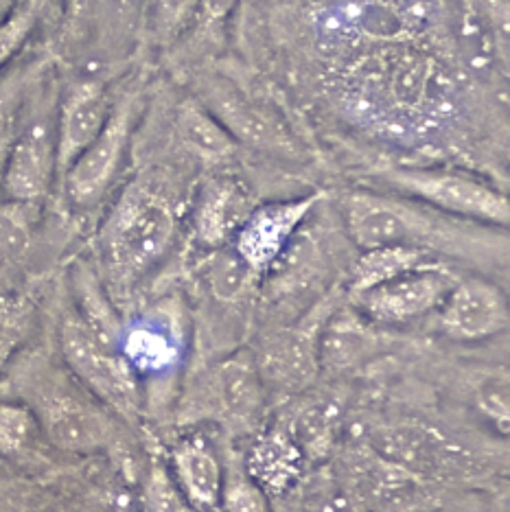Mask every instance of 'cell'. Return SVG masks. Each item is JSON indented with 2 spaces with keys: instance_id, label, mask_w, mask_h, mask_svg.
<instances>
[{
  "instance_id": "6da1fadb",
  "label": "cell",
  "mask_w": 510,
  "mask_h": 512,
  "mask_svg": "<svg viewBox=\"0 0 510 512\" xmlns=\"http://www.w3.org/2000/svg\"><path fill=\"white\" fill-rule=\"evenodd\" d=\"M180 211L169 186L141 173L114 197L97 230L101 281L125 294L167 259L178 241Z\"/></svg>"
},
{
  "instance_id": "7a4b0ae2",
  "label": "cell",
  "mask_w": 510,
  "mask_h": 512,
  "mask_svg": "<svg viewBox=\"0 0 510 512\" xmlns=\"http://www.w3.org/2000/svg\"><path fill=\"white\" fill-rule=\"evenodd\" d=\"M346 235L359 250L408 246L430 254H462L473 250L475 228L469 221L447 217L397 193L353 191L342 202Z\"/></svg>"
},
{
  "instance_id": "3957f363",
  "label": "cell",
  "mask_w": 510,
  "mask_h": 512,
  "mask_svg": "<svg viewBox=\"0 0 510 512\" xmlns=\"http://www.w3.org/2000/svg\"><path fill=\"white\" fill-rule=\"evenodd\" d=\"M22 399L36 412L51 447L75 456L110 451L119 442V418L64 370L33 364Z\"/></svg>"
},
{
  "instance_id": "277c9868",
  "label": "cell",
  "mask_w": 510,
  "mask_h": 512,
  "mask_svg": "<svg viewBox=\"0 0 510 512\" xmlns=\"http://www.w3.org/2000/svg\"><path fill=\"white\" fill-rule=\"evenodd\" d=\"M60 90L53 71L46 73L22 106L14 145H11L0 193L5 200L42 206L57 186L55 110Z\"/></svg>"
},
{
  "instance_id": "5b68a950",
  "label": "cell",
  "mask_w": 510,
  "mask_h": 512,
  "mask_svg": "<svg viewBox=\"0 0 510 512\" xmlns=\"http://www.w3.org/2000/svg\"><path fill=\"white\" fill-rule=\"evenodd\" d=\"M64 368L92 399L119 421L136 423L143 416L145 390L117 348L92 333L73 309L64 313L57 331Z\"/></svg>"
},
{
  "instance_id": "8992f818",
  "label": "cell",
  "mask_w": 510,
  "mask_h": 512,
  "mask_svg": "<svg viewBox=\"0 0 510 512\" xmlns=\"http://www.w3.org/2000/svg\"><path fill=\"white\" fill-rule=\"evenodd\" d=\"M392 193L484 228H506L510 204L495 184L469 171L432 167H392L379 173Z\"/></svg>"
},
{
  "instance_id": "52a82bcc",
  "label": "cell",
  "mask_w": 510,
  "mask_h": 512,
  "mask_svg": "<svg viewBox=\"0 0 510 512\" xmlns=\"http://www.w3.org/2000/svg\"><path fill=\"white\" fill-rule=\"evenodd\" d=\"M141 103L138 90H125L114 97L106 127L57 182L73 211L97 208L117 184L125 167V158L130 154L138 116H141Z\"/></svg>"
},
{
  "instance_id": "ba28073f",
  "label": "cell",
  "mask_w": 510,
  "mask_h": 512,
  "mask_svg": "<svg viewBox=\"0 0 510 512\" xmlns=\"http://www.w3.org/2000/svg\"><path fill=\"white\" fill-rule=\"evenodd\" d=\"M117 351L143 390L149 383L176 377L187 357V329L180 309L171 302H160L132 318H123Z\"/></svg>"
},
{
  "instance_id": "9c48e42d",
  "label": "cell",
  "mask_w": 510,
  "mask_h": 512,
  "mask_svg": "<svg viewBox=\"0 0 510 512\" xmlns=\"http://www.w3.org/2000/svg\"><path fill=\"white\" fill-rule=\"evenodd\" d=\"M456 278L443 261L423 265L351 296V305L368 322L401 327L436 313Z\"/></svg>"
},
{
  "instance_id": "30bf717a",
  "label": "cell",
  "mask_w": 510,
  "mask_h": 512,
  "mask_svg": "<svg viewBox=\"0 0 510 512\" xmlns=\"http://www.w3.org/2000/svg\"><path fill=\"white\" fill-rule=\"evenodd\" d=\"M318 200L320 195L314 193L254 206L235 239L230 241V248L261 278L274 270V265L287 254Z\"/></svg>"
},
{
  "instance_id": "8fae6325",
  "label": "cell",
  "mask_w": 510,
  "mask_h": 512,
  "mask_svg": "<svg viewBox=\"0 0 510 512\" xmlns=\"http://www.w3.org/2000/svg\"><path fill=\"white\" fill-rule=\"evenodd\" d=\"M114 106V95L106 79L86 75L77 77L57 95L55 145H57V182L64 171L84 154L106 127Z\"/></svg>"
},
{
  "instance_id": "7c38bea8",
  "label": "cell",
  "mask_w": 510,
  "mask_h": 512,
  "mask_svg": "<svg viewBox=\"0 0 510 512\" xmlns=\"http://www.w3.org/2000/svg\"><path fill=\"white\" fill-rule=\"evenodd\" d=\"M197 84H200L197 101L235 141L272 151H296L294 136L285 130L281 121L259 103H254L233 81L219 75H204Z\"/></svg>"
},
{
  "instance_id": "4fadbf2b",
  "label": "cell",
  "mask_w": 510,
  "mask_h": 512,
  "mask_svg": "<svg viewBox=\"0 0 510 512\" xmlns=\"http://www.w3.org/2000/svg\"><path fill=\"white\" fill-rule=\"evenodd\" d=\"M438 329L460 344L486 342L508 327V298L495 283L480 276L456 278L436 311Z\"/></svg>"
},
{
  "instance_id": "5bb4252c",
  "label": "cell",
  "mask_w": 510,
  "mask_h": 512,
  "mask_svg": "<svg viewBox=\"0 0 510 512\" xmlns=\"http://www.w3.org/2000/svg\"><path fill=\"white\" fill-rule=\"evenodd\" d=\"M169 477L180 497L197 512H213L222 497L226 460L202 434L176 440L169 451Z\"/></svg>"
},
{
  "instance_id": "9a60e30c",
  "label": "cell",
  "mask_w": 510,
  "mask_h": 512,
  "mask_svg": "<svg viewBox=\"0 0 510 512\" xmlns=\"http://www.w3.org/2000/svg\"><path fill=\"white\" fill-rule=\"evenodd\" d=\"M252 208L248 191L237 180L217 176L204 182L191 215L195 243L208 252L230 246Z\"/></svg>"
},
{
  "instance_id": "2e32d148",
  "label": "cell",
  "mask_w": 510,
  "mask_h": 512,
  "mask_svg": "<svg viewBox=\"0 0 510 512\" xmlns=\"http://www.w3.org/2000/svg\"><path fill=\"white\" fill-rule=\"evenodd\" d=\"M305 456L298 449L287 427L274 425L268 432L257 436L243 460V467L263 486V491L272 495H283L292 491L305 471Z\"/></svg>"
},
{
  "instance_id": "e0dca14e",
  "label": "cell",
  "mask_w": 510,
  "mask_h": 512,
  "mask_svg": "<svg viewBox=\"0 0 510 512\" xmlns=\"http://www.w3.org/2000/svg\"><path fill=\"white\" fill-rule=\"evenodd\" d=\"M213 394L228 418L235 423H250L263 410L265 381L263 372L250 355H233L213 372Z\"/></svg>"
},
{
  "instance_id": "ac0fdd59",
  "label": "cell",
  "mask_w": 510,
  "mask_h": 512,
  "mask_svg": "<svg viewBox=\"0 0 510 512\" xmlns=\"http://www.w3.org/2000/svg\"><path fill=\"white\" fill-rule=\"evenodd\" d=\"M324 324V322H322ZM320 327H305L285 335L268 351V375L274 383L289 390L303 388L316 375Z\"/></svg>"
},
{
  "instance_id": "d6986e66",
  "label": "cell",
  "mask_w": 510,
  "mask_h": 512,
  "mask_svg": "<svg viewBox=\"0 0 510 512\" xmlns=\"http://www.w3.org/2000/svg\"><path fill=\"white\" fill-rule=\"evenodd\" d=\"M440 263L438 256L408 246H381L362 250L351 270L349 278V298L373 289L381 283L397 278L405 272L419 270L423 265Z\"/></svg>"
},
{
  "instance_id": "ffe728a7",
  "label": "cell",
  "mask_w": 510,
  "mask_h": 512,
  "mask_svg": "<svg viewBox=\"0 0 510 512\" xmlns=\"http://www.w3.org/2000/svg\"><path fill=\"white\" fill-rule=\"evenodd\" d=\"M178 136L180 143L193 156L208 165H222L230 160L237 149V141L230 136L215 116L200 101H184L178 110Z\"/></svg>"
},
{
  "instance_id": "44dd1931",
  "label": "cell",
  "mask_w": 510,
  "mask_h": 512,
  "mask_svg": "<svg viewBox=\"0 0 510 512\" xmlns=\"http://www.w3.org/2000/svg\"><path fill=\"white\" fill-rule=\"evenodd\" d=\"M46 442L36 412L20 399L0 401V458L25 462Z\"/></svg>"
},
{
  "instance_id": "7402d4cb",
  "label": "cell",
  "mask_w": 510,
  "mask_h": 512,
  "mask_svg": "<svg viewBox=\"0 0 510 512\" xmlns=\"http://www.w3.org/2000/svg\"><path fill=\"white\" fill-rule=\"evenodd\" d=\"M289 436L294 438L298 449L303 451L305 460H320L335 445L340 432V412L331 403H311L303 407L292 425L287 427Z\"/></svg>"
},
{
  "instance_id": "603a6c76",
  "label": "cell",
  "mask_w": 510,
  "mask_h": 512,
  "mask_svg": "<svg viewBox=\"0 0 510 512\" xmlns=\"http://www.w3.org/2000/svg\"><path fill=\"white\" fill-rule=\"evenodd\" d=\"M36 327V302L14 289H0V372L25 348Z\"/></svg>"
},
{
  "instance_id": "cb8c5ba5",
  "label": "cell",
  "mask_w": 510,
  "mask_h": 512,
  "mask_svg": "<svg viewBox=\"0 0 510 512\" xmlns=\"http://www.w3.org/2000/svg\"><path fill=\"white\" fill-rule=\"evenodd\" d=\"M204 278L211 294L219 302H228V305H235V302L246 298L254 283L259 281V276L241 261V256L230 246L213 252L206 263Z\"/></svg>"
},
{
  "instance_id": "d4e9b609",
  "label": "cell",
  "mask_w": 510,
  "mask_h": 512,
  "mask_svg": "<svg viewBox=\"0 0 510 512\" xmlns=\"http://www.w3.org/2000/svg\"><path fill=\"white\" fill-rule=\"evenodd\" d=\"M222 512H274L272 499L263 491V486L246 471L241 460H226L222 497L219 508Z\"/></svg>"
},
{
  "instance_id": "484cf974",
  "label": "cell",
  "mask_w": 510,
  "mask_h": 512,
  "mask_svg": "<svg viewBox=\"0 0 510 512\" xmlns=\"http://www.w3.org/2000/svg\"><path fill=\"white\" fill-rule=\"evenodd\" d=\"M40 206L0 200V265L18 261L31 246Z\"/></svg>"
},
{
  "instance_id": "4316f807",
  "label": "cell",
  "mask_w": 510,
  "mask_h": 512,
  "mask_svg": "<svg viewBox=\"0 0 510 512\" xmlns=\"http://www.w3.org/2000/svg\"><path fill=\"white\" fill-rule=\"evenodd\" d=\"M44 9L40 0H20L11 16L0 22V73L7 71L25 51L33 31L40 25Z\"/></svg>"
},
{
  "instance_id": "83f0119b",
  "label": "cell",
  "mask_w": 510,
  "mask_h": 512,
  "mask_svg": "<svg viewBox=\"0 0 510 512\" xmlns=\"http://www.w3.org/2000/svg\"><path fill=\"white\" fill-rule=\"evenodd\" d=\"M200 0H147V27L160 46H169L187 31L197 16Z\"/></svg>"
},
{
  "instance_id": "f1b7e54d",
  "label": "cell",
  "mask_w": 510,
  "mask_h": 512,
  "mask_svg": "<svg viewBox=\"0 0 510 512\" xmlns=\"http://www.w3.org/2000/svg\"><path fill=\"white\" fill-rule=\"evenodd\" d=\"M473 407L486 425H491L495 432L508 436V432H510V383H508L506 372H495V375L484 377L480 381V386L475 388Z\"/></svg>"
},
{
  "instance_id": "f546056e",
  "label": "cell",
  "mask_w": 510,
  "mask_h": 512,
  "mask_svg": "<svg viewBox=\"0 0 510 512\" xmlns=\"http://www.w3.org/2000/svg\"><path fill=\"white\" fill-rule=\"evenodd\" d=\"M237 0H200L195 22L204 29H219L233 14Z\"/></svg>"
},
{
  "instance_id": "4dcf8cb0",
  "label": "cell",
  "mask_w": 510,
  "mask_h": 512,
  "mask_svg": "<svg viewBox=\"0 0 510 512\" xmlns=\"http://www.w3.org/2000/svg\"><path fill=\"white\" fill-rule=\"evenodd\" d=\"M68 512H125V506L114 497L92 495L79 499V502L68 508Z\"/></svg>"
},
{
  "instance_id": "1f68e13d",
  "label": "cell",
  "mask_w": 510,
  "mask_h": 512,
  "mask_svg": "<svg viewBox=\"0 0 510 512\" xmlns=\"http://www.w3.org/2000/svg\"><path fill=\"white\" fill-rule=\"evenodd\" d=\"M18 119H20V114H18ZM18 119L7 121L5 125H0V180H3L9 151H11V145H14L16 130H18Z\"/></svg>"
},
{
  "instance_id": "d6a6232c",
  "label": "cell",
  "mask_w": 510,
  "mask_h": 512,
  "mask_svg": "<svg viewBox=\"0 0 510 512\" xmlns=\"http://www.w3.org/2000/svg\"><path fill=\"white\" fill-rule=\"evenodd\" d=\"M20 5V0H0V22L11 16V11Z\"/></svg>"
},
{
  "instance_id": "836d02e7",
  "label": "cell",
  "mask_w": 510,
  "mask_h": 512,
  "mask_svg": "<svg viewBox=\"0 0 510 512\" xmlns=\"http://www.w3.org/2000/svg\"><path fill=\"white\" fill-rule=\"evenodd\" d=\"M40 3H42V5L46 7V5H49V3H51V0H40Z\"/></svg>"
}]
</instances>
